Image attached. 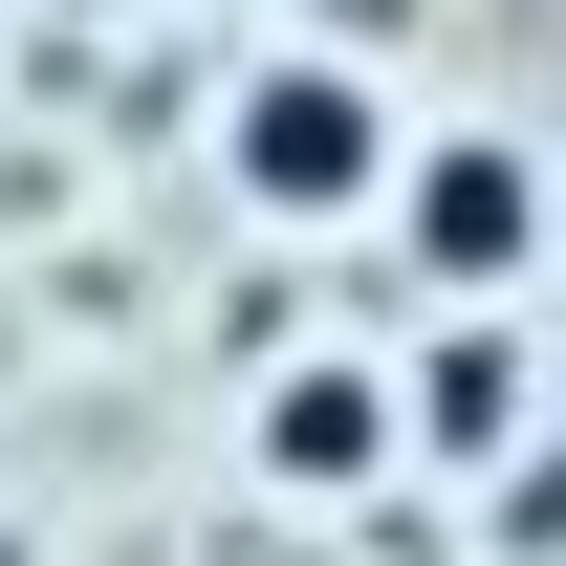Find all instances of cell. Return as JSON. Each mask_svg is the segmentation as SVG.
<instances>
[{"label":"cell","mask_w":566,"mask_h":566,"mask_svg":"<svg viewBox=\"0 0 566 566\" xmlns=\"http://www.w3.org/2000/svg\"><path fill=\"white\" fill-rule=\"evenodd\" d=\"M240 480L262 501H392V370L370 349H283L240 392Z\"/></svg>","instance_id":"277c9868"},{"label":"cell","mask_w":566,"mask_h":566,"mask_svg":"<svg viewBox=\"0 0 566 566\" xmlns=\"http://www.w3.org/2000/svg\"><path fill=\"white\" fill-rule=\"evenodd\" d=\"M197 153H218V197L262 218V240H349L370 175H392V66H349V44H240L218 109H197Z\"/></svg>","instance_id":"7a4b0ae2"},{"label":"cell","mask_w":566,"mask_h":566,"mask_svg":"<svg viewBox=\"0 0 566 566\" xmlns=\"http://www.w3.org/2000/svg\"><path fill=\"white\" fill-rule=\"evenodd\" d=\"M545 132L523 109H392V175H370L349 240H392V305H523L545 283Z\"/></svg>","instance_id":"6da1fadb"},{"label":"cell","mask_w":566,"mask_h":566,"mask_svg":"<svg viewBox=\"0 0 566 566\" xmlns=\"http://www.w3.org/2000/svg\"><path fill=\"white\" fill-rule=\"evenodd\" d=\"M370 370H392V480H501V458H545V349H523V305H415Z\"/></svg>","instance_id":"3957f363"}]
</instances>
